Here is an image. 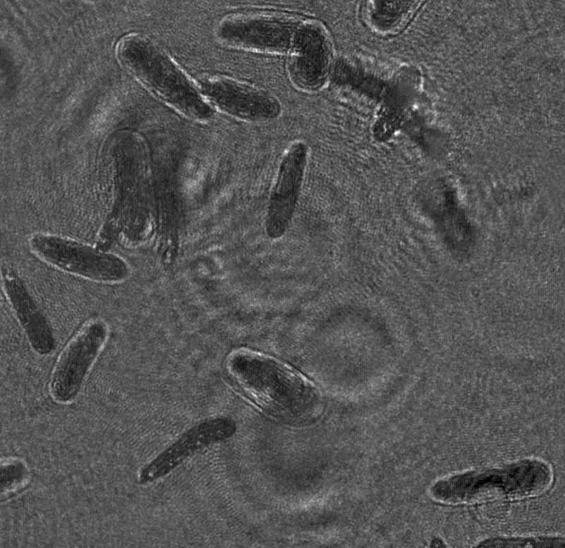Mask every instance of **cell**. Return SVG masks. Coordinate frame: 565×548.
Masks as SVG:
<instances>
[{"label":"cell","instance_id":"obj_12","mask_svg":"<svg viewBox=\"0 0 565 548\" xmlns=\"http://www.w3.org/2000/svg\"><path fill=\"white\" fill-rule=\"evenodd\" d=\"M444 544L441 541V540H434L432 542V546L434 547H442Z\"/></svg>","mask_w":565,"mask_h":548},{"label":"cell","instance_id":"obj_1","mask_svg":"<svg viewBox=\"0 0 565 548\" xmlns=\"http://www.w3.org/2000/svg\"><path fill=\"white\" fill-rule=\"evenodd\" d=\"M225 368L246 395L271 412L307 419L319 407L320 396L314 383L275 357L239 348L227 357Z\"/></svg>","mask_w":565,"mask_h":548},{"label":"cell","instance_id":"obj_8","mask_svg":"<svg viewBox=\"0 0 565 548\" xmlns=\"http://www.w3.org/2000/svg\"><path fill=\"white\" fill-rule=\"evenodd\" d=\"M2 290L23 330L29 345L37 355H49L56 345L52 326L30 294L23 282L11 270L1 275Z\"/></svg>","mask_w":565,"mask_h":548},{"label":"cell","instance_id":"obj_7","mask_svg":"<svg viewBox=\"0 0 565 548\" xmlns=\"http://www.w3.org/2000/svg\"><path fill=\"white\" fill-rule=\"evenodd\" d=\"M306 161L307 148L300 143L294 144L282 160L266 217V232L273 239L281 237L290 222L302 184Z\"/></svg>","mask_w":565,"mask_h":548},{"label":"cell","instance_id":"obj_2","mask_svg":"<svg viewBox=\"0 0 565 548\" xmlns=\"http://www.w3.org/2000/svg\"><path fill=\"white\" fill-rule=\"evenodd\" d=\"M121 65L158 97L186 116L206 120L213 109L170 57L147 38L130 35L118 44Z\"/></svg>","mask_w":565,"mask_h":548},{"label":"cell","instance_id":"obj_4","mask_svg":"<svg viewBox=\"0 0 565 548\" xmlns=\"http://www.w3.org/2000/svg\"><path fill=\"white\" fill-rule=\"evenodd\" d=\"M30 246L47 264L88 280L115 284L130 275L129 266L121 257L68 238L37 234L30 239Z\"/></svg>","mask_w":565,"mask_h":548},{"label":"cell","instance_id":"obj_5","mask_svg":"<svg viewBox=\"0 0 565 548\" xmlns=\"http://www.w3.org/2000/svg\"><path fill=\"white\" fill-rule=\"evenodd\" d=\"M109 333L107 323L94 318L69 340L58 356L50 377L49 391L54 400L67 403L76 398L103 350Z\"/></svg>","mask_w":565,"mask_h":548},{"label":"cell","instance_id":"obj_6","mask_svg":"<svg viewBox=\"0 0 565 548\" xmlns=\"http://www.w3.org/2000/svg\"><path fill=\"white\" fill-rule=\"evenodd\" d=\"M205 96L225 113L247 121H261L275 117L278 102L266 93L238 81L214 78L202 80Z\"/></svg>","mask_w":565,"mask_h":548},{"label":"cell","instance_id":"obj_10","mask_svg":"<svg viewBox=\"0 0 565 548\" xmlns=\"http://www.w3.org/2000/svg\"><path fill=\"white\" fill-rule=\"evenodd\" d=\"M223 40L244 47L266 51L286 48L290 30L287 24L260 16L237 17L225 20L218 29Z\"/></svg>","mask_w":565,"mask_h":548},{"label":"cell","instance_id":"obj_9","mask_svg":"<svg viewBox=\"0 0 565 548\" xmlns=\"http://www.w3.org/2000/svg\"><path fill=\"white\" fill-rule=\"evenodd\" d=\"M235 430L234 423L227 419L207 421L191 428L142 470L141 482L166 475L196 451L230 437Z\"/></svg>","mask_w":565,"mask_h":548},{"label":"cell","instance_id":"obj_11","mask_svg":"<svg viewBox=\"0 0 565 548\" xmlns=\"http://www.w3.org/2000/svg\"><path fill=\"white\" fill-rule=\"evenodd\" d=\"M563 538L555 537L493 538L480 542L478 547H563Z\"/></svg>","mask_w":565,"mask_h":548},{"label":"cell","instance_id":"obj_3","mask_svg":"<svg viewBox=\"0 0 565 548\" xmlns=\"http://www.w3.org/2000/svg\"><path fill=\"white\" fill-rule=\"evenodd\" d=\"M550 468L536 460H526L504 469L468 472L440 480L432 488L443 502L459 503L492 497L521 498L542 492L552 482Z\"/></svg>","mask_w":565,"mask_h":548}]
</instances>
